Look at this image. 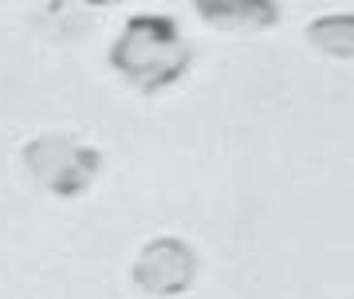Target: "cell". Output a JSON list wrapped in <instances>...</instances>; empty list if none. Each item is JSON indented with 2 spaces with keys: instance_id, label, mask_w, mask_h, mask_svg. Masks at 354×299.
Instances as JSON below:
<instances>
[{
  "instance_id": "obj_1",
  "label": "cell",
  "mask_w": 354,
  "mask_h": 299,
  "mask_svg": "<svg viewBox=\"0 0 354 299\" xmlns=\"http://www.w3.org/2000/svg\"><path fill=\"white\" fill-rule=\"evenodd\" d=\"M189 63L193 51L181 36V28L162 12L130 16L127 28L111 44V67L122 75V83H130L142 95H158V91L174 87L189 71Z\"/></svg>"
},
{
  "instance_id": "obj_2",
  "label": "cell",
  "mask_w": 354,
  "mask_h": 299,
  "mask_svg": "<svg viewBox=\"0 0 354 299\" xmlns=\"http://www.w3.org/2000/svg\"><path fill=\"white\" fill-rule=\"evenodd\" d=\"M24 165L32 181L51 197H83L102 170V154L75 134H39L24 146Z\"/></svg>"
},
{
  "instance_id": "obj_3",
  "label": "cell",
  "mask_w": 354,
  "mask_h": 299,
  "mask_svg": "<svg viewBox=\"0 0 354 299\" xmlns=\"http://www.w3.org/2000/svg\"><path fill=\"white\" fill-rule=\"evenodd\" d=\"M130 275H134V287L146 291V296L158 299L181 296L197 280V252L181 237H153L138 248Z\"/></svg>"
},
{
  "instance_id": "obj_4",
  "label": "cell",
  "mask_w": 354,
  "mask_h": 299,
  "mask_svg": "<svg viewBox=\"0 0 354 299\" xmlns=\"http://www.w3.org/2000/svg\"><path fill=\"white\" fill-rule=\"evenodd\" d=\"M205 24L221 32H264L279 20V4L268 0H221V4H197Z\"/></svg>"
},
{
  "instance_id": "obj_5",
  "label": "cell",
  "mask_w": 354,
  "mask_h": 299,
  "mask_svg": "<svg viewBox=\"0 0 354 299\" xmlns=\"http://www.w3.org/2000/svg\"><path fill=\"white\" fill-rule=\"evenodd\" d=\"M307 39L327 55L339 60H354V12H339V16H323L307 28Z\"/></svg>"
}]
</instances>
